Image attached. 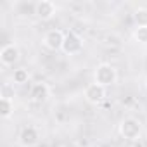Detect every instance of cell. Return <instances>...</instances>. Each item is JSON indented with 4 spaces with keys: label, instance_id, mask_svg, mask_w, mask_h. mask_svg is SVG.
Segmentation results:
<instances>
[{
    "label": "cell",
    "instance_id": "1",
    "mask_svg": "<svg viewBox=\"0 0 147 147\" xmlns=\"http://www.w3.org/2000/svg\"><path fill=\"white\" fill-rule=\"evenodd\" d=\"M118 82V69L109 64V62H100L95 69H94V83L107 88V87H113L116 85Z\"/></svg>",
    "mask_w": 147,
    "mask_h": 147
},
{
    "label": "cell",
    "instance_id": "2",
    "mask_svg": "<svg viewBox=\"0 0 147 147\" xmlns=\"http://www.w3.org/2000/svg\"><path fill=\"white\" fill-rule=\"evenodd\" d=\"M118 131L125 140H130V142L138 140L142 137V123H140V119H137L133 116H126L119 121Z\"/></svg>",
    "mask_w": 147,
    "mask_h": 147
},
{
    "label": "cell",
    "instance_id": "3",
    "mask_svg": "<svg viewBox=\"0 0 147 147\" xmlns=\"http://www.w3.org/2000/svg\"><path fill=\"white\" fill-rule=\"evenodd\" d=\"M64 38H66V33L62 30H57V28H52L49 31H45L43 38H42V45L50 50V52H57V50H62V45H64Z\"/></svg>",
    "mask_w": 147,
    "mask_h": 147
},
{
    "label": "cell",
    "instance_id": "4",
    "mask_svg": "<svg viewBox=\"0 0 147 147\" xmlns=\"http://www.w3.org/2000/svg\"><path fill=\"white\" fill-rule=\"evenodd\" d=\"M83 95H85V100H87L90 106H99V104H102V102L106 100L107 90H106L104 87L97 85V83H90V85H87Z\"/></svg>",
    "mask_w": 147,
    "mask_h": 147
},
{
    "label": "cell",
    "instance_id": "5",
    "mask_svg": "<svg viewBox=\"0 0 147 147\" xmlns=\"http://www.w3.org/2000/svg\"><path fill=\"white\" fill-rule=\"evenodd\" d=\"M18 142H19L21 147H35V145H38V142H40V131H38V128L33 126V125H28V126L21 128Z\"/></svg>",
    "mask_w": 147,
    "mask_h": 147
},
{
    "label": "cell",
    "instance_id": "6",
    "mask_svg": "<svg viewBox=\"0 0 147 147\" xmlns=\"http://www.w3.org/2000/svg\"><path fill=\"white\" fill-rule=\"evenodd\" d=\"M57 14V5L52 0H38L35 4V16L40 21H50Z\"/></svg>",
    "mask_w": 147,
    "mask_h": 147
},
{
    "label": "cell",
    "instance_id": "7",
    "mask_svg": "<svg viewBox=\"0 0 147 147\" xmlns=\"http://www.w3.org/2000/svg\"><path fill=\"white\" fill-rule=\"evenodd\" d=\"M21 57V50L16 43H5L2 49H0V62L5 67L14 66Z\"/></svg>",
    "mask_w": 147,
    "mask_h": 147
},
{
    "label": "cell",
    "instance_id": "8",
    "mask_svg": "<svg viewBox=\"0 0 147 147\" xmlns=\"http://www.w3.org/2000/svg\"><path fill=\"white\" fill-rule=\"evenodd\" d=\"M83 50V40L80 35H76L75 31H69L66 33L64 38V45H62V52L66 55H76Z\"/></svg>",
    "mask_w": 147,
    "mask_h": 147
},
{
    "label": "cell",
    "instance_id": "9",
    "mask_svg": "<svg viewBox=\"0 0 147 147\" xmlns=\"http://www.w3.org/2000/svg\"><path fill=\"white\" fill-rule=\"evenodd\" d=\"M50 97V87L45 82H36L30 87V100L33 104H43Z\"/></svg>",
    "mask_w": 147,
    "mask_h": 147
},
{
    "label": "cell",
    "instance_id": "10",
    "mask_svg": "<svg viewBox=\"0 0 147 147\" xmlns=\"http://www.w3.org/2000/svg\"><path fill=\"white\" fill-rule=\"evenodd\" d=\"M0 114H2L4 119H9L14 114V99L12 97L2 95V99H0Z\"/></svg>",
    "mask_w": 147,
    "mask_h": 147
},
{
    "label": "cell",
    "instance_id": "11",
    "mask_svg": "<svg viewBox=\"0 0 147 147\" xmlns=\"http://www.w3.org/2000/svg\"><path fill=\"white\" fill-rule=\"evenodd\" d=\"M30 82V71L26 67H18L12 73V83L14 85H26Z\"/></svg>",
    "mask_w": 147,
    "mask_h": 147
},
{
    "label": "cell",
    "instance_id": "12",
    "mask_svg": "<svg viewBox=\"0 0 147 147\" xmlns=\"http://www.w3.org/2000/svg\"><path fill=\"white\" fill-rule=\"evenodd\" d=\"M133 23H135V28L147 26V7H138L133 11Z\"/></svg>",
    "mask_w": 147,
    "mask_h": 147
},
{
    "label": "cell",
    "instance_id": "13",
    "mask_svg": "<svg viewBox=\"0 0 147 147\" xmlns=\"http://www.w3.org/2000/svg\"><path fill=\"white\" fill-rule=\"evenodd\" d=\"M131 38L140 43V45H147V26H140V28H135L131 31Z\"/></svg>",
    "mask_w": 147,
    "mask_h": 147
},
{
    "label": "cell",
    "instance_id": "14",
    "mask_svg": "<svg viewBox=\"0 0 147 147\" xmlns=\"http://www.w3.org/2000/svg\"><path fill=\"white\" fill-rule=\"evenodd\" d=\"M145 88H147V78H145Z\"/></svg>",
    "mask_w": 147,
    "mask_h": 147
}]
</instances>
